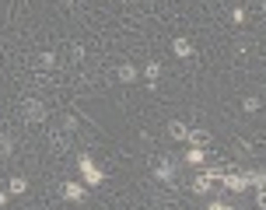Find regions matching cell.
<instances>
[{
  "label": "cell",
  "instance_id": "obj_1",
  "mask_svg": "<svg viewBox=\"0 0 266 210\" xmlns=\"http://www.w3.org/2000/svg\"><path fill=\"white\" fill-rule=\"evenodd\" d=\"M77 168H81V175H84V182H88V186H98V182L105 179V172L95 165V158H91V154H81V158H77Z\"/></svg>",
  "mask_w": 266,
  "mask_h": 210
},
{
  "label": "cell",
  "instance_id": "obj_2",
  "mask_svg": "<svg viewBox=\"0 0 266 210\" xmlns=\"http://www.w3.org/2000/svg\"><path fill=\"white\" fill-rule=\"evenodd\" d=\"M21 116H25V123H46V109L35 98H25L21 102Z\"/></svg>",
  "mask_w": 266,
  "mask_h": 210
},
{
  "label": "cell",
  "instance_id": "obj_3",
  "mask_svg": "<svg viewBox=\"0 0 266 210\" xmlns=\"http://www.w3.org/2000/svg\"><path fill=\"white\" fill-rule=\"evenodd\" d=\"M63 196L70 200V203H81V200H88V189L77 186V182H63Z\"/></svg>",
  "mask_w": 266,
  "mask_h": 210
},
{
  "label": "cell",
  "instance_id": "obj_4",
  "mask_svg": "<svg viewBox=\"0 0 266 210\" xmlns=\"http://www.w3.org/2000/svg\"><path fill=\"white\" fill-rule=\"evenodd\" d=\"M172 53L186 60V56H193V42H189L186 35H175V39H172Z\"/></svg>",
  "mask_w": 266,
  "mask_h": 210
},
{
  "label": "cell",
  "instance_id": "obj_5",
  "mask_svg": "<svg viewBox=\"0 0 266 210\" xmlns=\"http://www.w3.org/2000/svg\"><path fill=\"white\" fill-rule=\"evenodd\" d=\"M116 77H119L123 84H133V81L140 77V70L133 67V63H119V67H116Z\"/></svg>",
  "mask_w": 266,
  "mask_h": 210
},
{
  "label": "cell",
  "instance_id": "obj_6",
  "mask_svg": "<svg viewBox=\"0 0 266 210\" xmlns=\"http://www.w3.org/2000/svg\"><path fill=\"white\" fill-rule=\"evenodd\" d=\"M168 137L172 140H189V126H186L182 119H172V123H168Z\"/></svg>",
  "mask_w": 266,
  "mask_h": 210
},
{
  "label": "cell",
  "instance_id": "obj_7",
  "mask_svg": "<svg viewBox=\"0 0 266 210\" xmlns=\"http://www.w3.org/2000/svg\"><path fill=\"white\" fill-rule=\"evenodd\" d=\"M154 175H158L161 182H172V175H175V168H172V158H161V165L154 168Z\"/></svg>",
  "mask_w": 266,
  "mask_h": 210
},
{
  "label": "cell",
  "instance_id": "obj_8",
  "mask_svg": "<svg viewBox=\"0 0 266 210\" xmlns=\"http://www.w3.org/2000/svg\"><path fill=\"white\" fill-rule=\"evenodd\" d=\"M7 189H11L14 196H21V193H28V179H25V175H14V179L7 182Z\"/></svg>",
  "mask_w": 266,
  "mask_h": 210
},
{
  "label": "cell",
  "instance_id": "obj_9",
  "mask_svg": "<svg viewBox=\"0 0 266 210\" xmlns=\"http://www.w3.org/2000/svg\"><path fill=\"white\" fill-rule=\"evenodd\" d=\"M11 151H14V137H11V133H4V137H0V161H7V158H11Z\"/></svg>",
  "mask_w": 266,
  "mask_h": 210
},
{
  "label": "cell",
  "instance_id": "obj_10",
  "mask_svg": "<svg viewBox=\"0 0 266 210\" xmlns=\"http://www.w3.org/2000/svg\"><path fill=\"white\" fill-rule=\"evenodd\" d=\"M186 161L189 165H203V147H189L186 151Z\"/></svg>",
  "mask_w": 266,
  "mask_h": 210
},
{
  "label": "cell",
  "instance_id": "obj_11",
  "mask_svg": "<svg viewBox=\"0 0 266 210\" xmlns=\"http://www.w3.org/2000/svg\"><path fill=\"white\" fill-rule=\"evenodd\" d=\"M259 105H263V102H259L256 95H249V98H242V109H245V112H259Z\"/></svg>",
  "mask_w": 266,
  "mask_h": 210
},
{
  "label": "cell",
  "instance_id": "obj_12",
  "mask_svg": "<svg viewBox=\"0 0 266 210\" xmlns=\"http://www.w3.org/2000/svg\"><path fill=\"white\" fill-rule=\"evenodd\" d=\"M207 133H203V130H189V144H193V147H203V144H207Z\"/></svg>",
  "mask_w": 266,
  "mask_h": 210
},
{
  "label": "cell",
  "instance_id": "obj_13",
  "mask_svg": "<svg viewBox=\"0 0 266 210\" xmlns=\"http://www.w3.org/2000/svg\"><path fill=\"white\" fill-rule=\"evenodd\" d=\"M144 77H147V81L154 84V81L161 77V67H158V63H147V67H144Z\"/></svg>",
  "mask_w": 266,
  "mask_h": 210
},
{
  "label": "cell",
  "instance_id": "obj_14",
  "mask_svg": "<svg viewBox=\"0 0 266 210\" xmlns=\"http://www.w3.org/2000/svg\"><path fill=\"white\" fill-rule=\"evenodd\" d=\"M231 21H235V25H245V7H235V11H231Z\"/></svg>",
  "mask_w": 266,
  "mask_h": 210
},
{
  "label": "cell",
  "instance_id": "obj_15",
  "mask_svg": "<svg viewBox=\"0 0 266 210\" xmlns=\"http://www.w3.org/2000/svg\"><path fill=\"white\" fill-rule=\"evenodd\" d=\"M53 63H56L53 53H42V56H39V67H53Z\"/></svg>",
  "mask_w": 266,
  "mask_h": 210
},
{
  "label": "cell",
  "instance_id": "obj_16",
  "mask_svg": "<svg viewBox=\"0 0 266 210\" xmlns=\"http://www.w3.org/2000/svg\"><path fill=\"white\" fill-rule=\"evenodd\" d=\"M210 210H231L228 203H210Z\"/></svg>",
  "mask_w": 266,
  "mask_h": 210
},
{
  "label": "cell",
  "instance_id": "obj_17",
  "mask_svg": "<svg viewBox=\"0 0 266 210\" xmlns=\"http://www.w3.org/2000/svg\"><path fill=\"white\" fill-rule=\"evenodd\" d=\"M259 207L266 210V189H259Z\"/></svg>",
  "mask_w": 266,
  "mask_h": 210
}]
</instances>
